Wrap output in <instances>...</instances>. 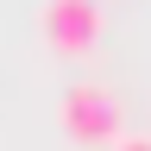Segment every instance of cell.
Instances as JSON below:
<instances>
[{
    "label": "cell",
    "mask_w": 151,
    "mask_h": 151,
    "mask_svg": "<svg viewBox=\"0 0 151 151\" xmlns=\"http://www.w3.org/2000/svg\"><path fill=\"white\" fill-rule=\"evenodd\" d=\"M63 132H76V139L88 145H120V101L101 88V82H76L63 88Z\"/></svg>",
    "instance_id": "7a4b0ae2"
},
{
    "label": "cell",
    "mask_w": 151,
    "mask_h": 151,
    "mask_svg": "<svg viewBox=\"0 0 151 151\" xmlns=\"http://www.w3.org/2000/svg\"><path fill=\"white\" fill-rule=\"evenodd\" d=\"M113 151H151V139H139V132H120V145Z\"/></svg>",
    "instance_id": "3957f363"
},
{
    "label": "cell",
    "mask_w": 151,
    "mask_h": 151,
    "mask_svg": "<svg viewBox=\"0 0 151 151\" xmlns=\"http://www.w3.org/2000/svg\"><path fill=\"white\" fill-rule=\"evenodd\" d=\"M38 32L57 57H88L101 44V0H44Z\"/></svg>",
    "instance_id": "6da1fadb"
}]
</instances>
